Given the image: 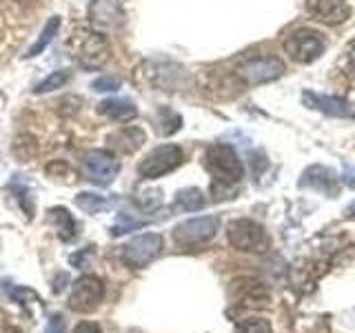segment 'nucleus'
I'll return each instance as SVG.
<instances>
[{
	"label": "nucleus",
	"mask_w": 355,
	"mask_h": 333,
	"mask_svg": "<svg viewBox=\"0 0 355 333\" xmlns=\"http://www.w3.org/2000/svg\"><path fill=\"white\" fill-rule=\"evenodd\" d=\"M327 49V40L320 31L309 29V27H300L293 29L288 36L284 38V51L291 56V60L300 65H309L318 60Z\"/></svg>",
	"instance_id": "obj_3"
},
{
	"label": "nucleus",
	"mask_w": 355,
	"mask_h": 333,
	"mask_svg": "<svg viewBox=\"0 0 355 333\" xmlns=\"http://www.w3.org/2000/svg\"><path fill=\"white\" fill-rule=\"evenodd\" d=\"M44 333H67V325H64V318L60 314H55L49 318L47 322V329H44Z\"/></svg>",
	"instance_id": "obj_27"
},
{
	"label": "nucleus",
	"mask_w": 355,
	"mask_h": 333,
	"mask_svg": "<svg viewBox=\"0 0 355 333\" xmlns=\"http://www.w3.org/2000/svg\"><path fill=\"white\" fill-rule=\"evenodd\" d=\"M89 20H92L96 27L114 29L122 25L125 14H122V7L118 5V0H94L92 7H89Z\"/></svg>",
	"instance_id": "obj_13"
},
{
	"label": "nucleus",
	"mask_w": 355,
	"mask_h": 333,
	"mask_svg": "<svg viewBox=\"0 0 355 333\" xmlns=\"http://www.w3.org/2000/svg\"><path fill=\"white\" fill-rule=\"evenodd\" d=\"M7 291L18 305H27V300H31V302H38V305L42 302L40 296L36 291H31V289H27V287H7Z\"/></svg>",
	"instance_id": "obj_24"
},
{
	"label": "nucleus",
	"mask_w": 355,
	"mask_h": 333,
	"mask_svg": "<svg viewBox=\"0 0 355 333\" xmlns=\"http://www.w3.org/2000/svg\"><path fill=\"white\" fill-rule=\"evenodd\" d=\"M231 298L236 305H247V307H258L260 300H266V291L262 289L260 282L255 280H249V278H244V280H236L231 287Z\"/></svg>",
	"instance_id": "obj_14"
},
{
	"label": "nucleus",
	"mask_w": 355,
	"mask_h": 333,
	"mask_svg": "<svg viewBox=\"0 0 355 333\" xmlns=\"http://www.w3.org/2000/svg\"><path fill=\"white\" fill-rule=\"evenodd\" d=\"M184 160V151L178 147V144H160L155 147L147 158H144L138 166V173L147 180L153 178H160L164 173H171L173 169L182 164Z\"/></svg>",
	"instance_id": "obj_5"
},
{
	"label": "nucleus",
	"mask_w": 355,
	"mask_h": 333,
	"mask_svg": "<svg viewBox=\"0 0 355 333\" xmlns=\"http://www.w3.org/2000/svg\"><path fill=\"white\" fill-rule=\"evenodd\" d=\"M47 214H49V222L55 227V233H58V238H60V240L69 242V240L76 238V233H78L76 229H78V225H76L73 216H71L64 207H53V209L47 211Z\"/></svg>",
	"instance_id": "obj_17"
},
{
	"label": "nucleus",
	"mask_w": 355,
	"mask_h": 333,
	"mask_svg": "<svg viewBox=\"0 0 355 333\" xmlns=\"http://www.w3.org/2000/svg\"><path fill=\"white\" fill-rule=\"evenodd\" d=\"M302 185L320 189V191H324V194H333V196L338 194L336 176H333V171L324 169V166H313V169H309L302 178Z\"/></svg>",
	"instance_id": "obj_18"
},
{
	"label": "nucleus",
	"mask_w": 355,
	"mask_h": 333,
	"mask_svg": "<svg viewBox=\"0 0 355 333\" xmlns=\"http://www.w3.org/2000/svg\"><path fill=\"white\" fill-rule=\"evenodd\" d=\"M94 89L96 92H116V89H120V80L118 78H98V80H94Z\"/></svg>",
	"instance_id": "obj_26"
},
{
	"label": "nucleus",
	"mask_w": 355,
	"mask_h": 333,
	"mask_svg": "<svg viewBox=\"0 0 355 333\" xmlns=\"http://www.w3.org/2000/svg\"><path fill=\"white\" fill-rule=\"evenodd\" d=\"M302 103L315 111H322V114L333 116V118H355V109L351 103L342 100L338 96H324V94H318V92H306L302 94Z\"/></svg>",
	"instance_id": "obj_11"
},
{
	"label": "nucleus",
	"mask_w": 355,
	"mask_h": 333,
	"mask_svg": "<svg viewBox=\"0 0 355 333\" xmlns=\"http://www.w3.org/2000/svg\"><path fill=\"white\" fill-rule=\"evenodd\" d=\"M220 229V220L216 216H202L180 222L173 229V238L182 247H196V244H205L216 236Z\"/></svg>",
	"instance_id": "obj_7"
},
{
	"label": "nucleus",
	"mask_w": 355,
	"mask_h": 333,
	"mask_svg": "<svg viewBox=\"0 0 355 333\" xmlns=\"http://www.w3.org/2000/svg\"><path fill=\"white\" fill-rule=\"evenodd\" d=\"M83 176L89 182L107 187L116 180V176L120 173V162L107 151H87L80 160Z\"/></svg>",
	"instance_id": "obj_6"
},
{
	"label": "nucleus",
	"mask_w": 355,
	"mask_h": 333,
	"mask_svg": "<svg viewBox=\"0 0 355 333\" xmlns=\"http://www.w3.org/2000/svg\"><path fill=\"white\" fill-rule=\"evenodd\" d=\"M175 203L178 207H182L184 211H198L205 207V194L200 191L196 187H189V189H182V191H178L175 196Z\"/></svg>",
	"instance_id": "obj_21"
},
{
	"label": "nucleus",
	"mask_w": 355,
	"mask_h": 333,
	"mask_svg": "<svg viewBox=\"0 0 355 333\" xmlns=\"http://www.w3.org/2000/svg\"><path fill=\"white\" fill-rule=\"evenodd\" d=\"M236 333H273V329L264 318H244L236 325Z\"/></svg>",
	"instance_id": "obj_22"
},
{
	"label": "nucleus",
	"mask_w": 355,
	"mask_h": 333,
	"mask_svg": "<svg viewBox=\"0 0 355 333\" xmlns=\"http://www.w3.org/2000/svg\"><path fill=\"white\" fill-rule=\"evenodd\" d=\"M76 205L78 209H83L85 214H100V211H105L111 207V200H107L105 196L100 194H89V191H83L76 196Z\"/></svg>",
	"instance_id": "obj_20"
},
{
	"label": "nucleus",
	"mask_w": 355,
	"mask_h": 333,
	"mask_svg": "<svg viewBox=\"0 0 355 333\" xmlns=\"http://www.w3.org/2000/svg\"><path fill=\"white\" fill-rule=\"evenodd\" d=\"M347 214H349V216H351V218L355 220V203H351V205H349V209H347Z\"/></svg>",
	"instance_id": "obj_32"
},
{
	"label": "nucleus",
	"mask_w": 355,
	"mask_h": 333,
	"mask_svg": "<svg viewBox=\"0 0 355 333\" xmlns=\"http://www.w3.org/2000/svg\"><path fill=\"white\" fill-rule=\"evenodd\" d=\"M227 238L233 249L244 253H262L269 249V233L264 231L262 225L249 218H238L227 227Z\"/></svg>",
	"instance_id": "obj_2"
},
{
	"label": "nucleus",
	"mask_w": 355,
	"mask_h": 333,
	"mask_svg": "<svg viewBox=\"0 0 355 333\" xmlns=\"http://www.w3.org/2000/svg\"><path fill=\"white\" fill-rule=\"evenodd\" d=\"M105 298V284L96 275H83L78 278L71 296H69V307L78 314H92V311L103 302Z\"/></svg>",
	"instance_id": "obj_8"
},
{
	"label": "nucleus",
	"mask_w": 355,
	"mask_h": 333,
	"mask_svg": "<svg viewBox=\"0 0 355 333\" xmlns=\"http://www.w3.org/2000/svg\"><path fill=\"white\" fill-rule=\"evenodd\" d=\"M347 58H349V67L355 71V42L351 44V49H349V56H347Z\"/></svg>",
	"instance_id": "obj_31"
},
{
	"label": "nucleus",
	"mask_w": 355,
	"mask_h": 333,
	"mask_svg": "<svg viewBox=\"0 0 355 333\" xmlns=\"http://www.w3.org/2000/svg\"><path fill=\"white\" fill-rule=\"evenodd\" d=\"M73 333H103V331H100V327L96 325V322H80Z\"/></svg>",
	"instance_id": "obj_29"
},
{
	"label": "nucleus",
	"mask_w": 355,
	"mask_h": 333,
	"mask_svg": "<svg viewBox=\"0 0 355 333\" xmlns=\"http://www.w3.org/2000/svg\"><path fill=\"white\" fill-rule=\"evenodd\" d=\"M16 3H33V0H16Z\"/></svg>",
	"instance_id": "obj_33"
},
{
	"label": "nucleus",
	"mask_w": 355,
	"mask_h": 333,
	"mask_svg": "<svg viewBox=\"0 0 355 333\" xmlns=\"http://www.w3.org/2000/svg\"><path fill=\"white\" fill-rule=\"evenodd\" d=\"M309 14L327 25H342L351 16V9L344 0H306Z\"/></svg>",
	"instance_id": "obj_12"
},
{
	"label": "nucleus",
	"mask_w": 355,
	"mask_h": 333,
	"mask_svg": "<svg viewBox=\"0 0 355 333\" xmlns=\"http://www.w3.org/2000/svg\"><path fill=\"white\" fill-rule=\"evenodd\" d=\"M162 251V236L160 233H142L136 236L127 247H125V262L133 269H142L151 260L158 258Z\"/></svg>",
	"instance_id": "obj_10"
},
{
	"label": "nucleus",
	"mask_w": 355,
	"mask_h": 333,
	"mask_svg": "<svg viewBox=\"0 0 355 333\" xmlns=\"http://www.w3.org/2000/svg\"><path fill=\"white\" fill-rule=\"evenodd\" d=\"M67 80H69V71H53L49 78H44L36 87V94H49L53 89H60Z\"/></svg>",
	"instance_id": "obj_23"
},
{
	"label": "nucleus",
	"mask_w": 355,
	"mask_h": 333,
	"mask_svg": "<svg viewBox=\"0 0 355 333\" xmlns=\"http://www.w3.org/2000/svg\"><path fill=\"white\" fill-rule=\"evenodd\" d=\"M238 74L247 85H264L284 74V62L275 56H255L240 65Z\"/></svg>",
	"instance_id": "obj_9"
},
{
	"label": "nucleus",
	"mask_w": 355,
	"mask_h": 333,
	"mask_svg": "<svg viewBox=\"0 0 355 333\" xmlns=\"http://www.w3.org/2000/svg\"><path fill=\"white\" fill-rule=\"evenodd\" d=\"M144 140H147V136H144V131L138 129V127H125V129H120V131L111 133V136H109L111 149H116L118 153L138 151L144 144Z\"/></svg>",
	"instance_id": "obj_15"
},
{
	"label": "nucleus",
	"mask_w": 355,
	"mask_h": 333,
	"mask_svg": "<svg viewBox=\"0 0 355 333\" xmlns=\"http://www.w3.org/2000/svg\"><path fill=\"white\" fill-rule=\"evenodd\" d=\"M205 166L207 171L214 176V198H231L236 194L238 182L244 176V166L240 155L231 144L216 142L205 151Z\"/></svg>",
	"instance_id": "obj_1"
},
{
	"label": "nucleus",
	"mask_w": 355,
	"mask_h": 333,
	"mask_svg": "<svg viewBox=\"0 0 355 333\" xmlns=\"http://www.w3.org/2000/svg\"><path fill=\"white\" fill-rule=\"evenodd\" d=\"M142 227V222H136V220H127V218H122L120 225H116L114 229H111V236H122V233H127L129 229H138Z\"/></svg>",
	"instance_id": "obj_28"
},
{
	"label": "nucleus",
	"mask_w": 355,
	"mask_h": 333,
	"mask_svg": "<svg viewBox=\"0 0 355 333\" xmlns=\"http://www.w3.org/2000/svg\"><path fill=\"white\" fill-rule=\"evenodd\" d=\"M160 191H142L140 196H136V203L142 207V209H153L160 205Z\"/></svg>",
	"instance_id": "obj_25"
},
{
	"label": "nucleus",
	"mask_w": 355,
	"mask_h": 333,
	"mask_svg": "<svg viewBox=\"0 0 355 333\" xmlns=\"http://www.w3.org/2000/svg\"><path fill=\"white\" fill-rule=\"evenodd\" d=\"M58 29H60V18H58V16H51V18L47 20V25H44V29L40 31L38 40L33 42L31 47L27 49L25 58H36L38 53H42L44 49H47V44L53 40V36L58 33Z\"/></svg>",
	"instance_id": "obj_19"
},
{
	"label": "nucleus",
	"mask_w": 355,
	"mask_h": 333,
	"mask_svg": "<svg viewBox=\"0 0 355 333\" xmlns=\"http://www.w3.org/2000/svg\"><path fill=\"white\" fill-rule=\"evenodd\" d=\"M71 44H73V56L78 58V62L89 67V69L100 67L109 56V44L103 33H98V31L78 29L71 36Z\"/></svg>",
	"instance_id": "obj_4"
},
{
	"label": "nucleus",
	"mask_w": 355,
	"mask_h": 333,
	"mask_svg": "<svg viewBox=\"0 0 355 333\" xmlns=\"http://www.w3.org/2000/svg\"><path fill=\"white\" fill-rule=\"evenodd\" d=\"M344 182L355 189V169H353V166H349L347 173H344Z\"/></svg>",
	"instance_id": "obj_30"
},
{
	"label": "nucleus",
	"mask_w": 355,
	"mask_h": 333,
	"mask_svg": "<svg viewBox=\"0 0 355 333\" xmlns=\"http://www.w3.org/2000/svg\"><path fill=\"white\" fill-rule=\"evenodd\" d=\"M98 111L103 116L116 120V122H129L138 116V109L136 105L131 103V100H125V98H109V100H103V103L98 105Z\"/></svg>",
	"instance_id": "obj_16"
}]
</instances>
